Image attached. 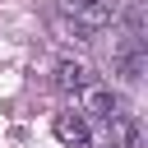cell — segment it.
Returning a JSON list of instances; mask_svg holds the SVG:
<instances>
[{
    "mask_svg": "<svg viewBox=\"0 0 148 148\" xmlns=\"http://www.w3.org/2000/svg\"><path fill=\"white\" fill-rule=\"evenodd\" d=\"M74 111H79L83 120H97V125H106V120L120 111V97H116V92H111L102 79H92L88 88H79V92H74Z\"/></svg>",
    "mask_w": 148,
    "mask_h": 148,
    "instance_id": "cell-1",
    "label": "cell"
},
{
    "mask_svg": "<svg viewBox=\"0 0 148 148\" xmlns=\"http://www.w3.org/2000/svg\"><path fill=\"white\" fill-rule=\"evenodd\" d=\"M60 9L74 23H83L88 32H97V28H106V23L120 18V0H60Z\"/></svg>",
    "mask_w": 148,
    "mask_h": 148,
    "instance_id": "cell-2",
    "label": "cell"
},
{
    "mask_svg": "<svg viewBox=\"0 0 148 148\" xmlns=\"http://www.w3.org/2000/svg\"><path fill=\"white\" fill-rule=\"evenodd\" d=\"M111 69L125 79V83H139L143 79V37H120L116 42V51H111Z\"/></svg>",
    "mask_w": 148,
    "mask_h": 148,
    "instance_id": "cell-3",
    "label": "cell"
},
{
    "mask_svg": "<svg viewBox=\"0 0 148 148\" xmlns=\"http://www.w3.org/2000/svg\"><path fill=\"white\" fill-rule=\"evenodd\" d=\"M56 139L60 143H69V148H92V120H83L74 106L69 111H56Z\"/></svg>",
    "mask_w": 148,
    "mask_h": 148,
    "instance_id": "cell-4",
    "label": "cell"
},
{
    "mask_svg": "<svg viewBox=\"0 0 148 148\" xmlns=\"http://www.w3.org/2000/svg\"><path fill=\"white\" fill-rule=\"evenodd\" d=\"M92 79H97V74H92V65H88V60H74V56L56 60V88H60V92H69V97H74V92H79V88H88Z\"/></svg>",
    "mask_w": 148,
    "mask_h": 148,
    "instance_id": "cell-5",
    "label": "cell"
},
{
    "mask_svg": "<svg viewBox=\"0 0 148 148\" xmlns=\"http://www.w3.org/2000/svg\"><path fill=\"white\" fill-rule=\"evenodd\" d=\"M106 134H111V148H139V116L120 106L106 120Z\"/></svg>",
    "mask_w": 148,
    "mask_h": 148,
    "instance_id": "cell-6",
    "label": "cell"
}]
</instances>
